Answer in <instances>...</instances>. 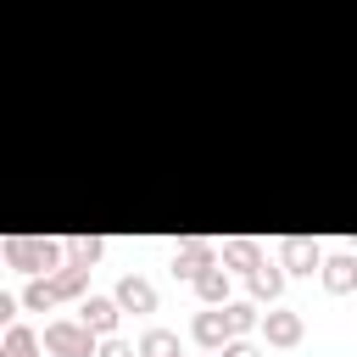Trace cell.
I'll use <instances>...</instances> for the list:
<instances>
[{"label":"cell","mask_w":357,"mask_h":357,"mask_svg":"<svg viewBox=\"0 0 357 357\" xmlns=\"http://www.w3.org/2000/svg\"><path fill=\"white\" fill-rule=\"evenodd\" d=\"M6 262L17 273H56L67 262V240H45V234H11L6 240Z\"/></svg>","instance_id":"obj_1"},{"label":"cell","mask_w":357,"mask_h":357,"mask_svg":"<svg viewBox=\"0 0 357 357\" xmlns=\"http://www.w3.org/2000/svg\"><path fill=\"white\" fill-rule=\"evenodd\" d=\"M45 351L50 357H95L100 351V335L84 318H56V324H45Z\"/></svg>","instance_id":"obj_2"},{"label":"cell","mask_w":357,"mask_h":357,"mask_svg":"<svg viewBox=\"0 0 357 357\" xmlns=\"http://www.w3.org/2000/svg\"><path fill=\"white\" fill-rule=\"evenodd\" d=\"M212 262H218L212 240H184V245H173V279H190V284H195Z\"/></svg>","instance_id":"obj_3"},{"label":"cell","mask_w":357,"mask_h":357,"mask_svg":"<svg viewBox=\"0 0 357 357\" xmlns=\"http://www.w3.org/2000/svg\"><path fill=\"white\" fill-rule=\"evenodd\" d=\"M279 262H284L290 273H324V245H318V240H307V234H284Z\"/></svg>","instance_id":"obj_4"},{"label":"cell","mask_w":357,"mask_h":357,"mask_svg":"<svg viewBox=\"0 0 357 357\" xmlns=\"http://www.w3.org/2000/svg\"><path fill=\"white\" fill-rule=\"evenodd\" d=\"M301 335H307L301 312H290V307L262 312V340H268V346H301Z\"/></svg>","instance_id":"obj_5"},{"label":"cell","mask_w":357,"mask_h":357,"mask_svg":"<svg viewBox=\"0 0 357 357\" xmlns=\"http://www.w3.org/2000/svg\"><path fill=\"white\" fill-rule=\"evenodd\" d=\"M190 335H195V340H201L206 351H223V346L234 340V324H229V312H223V307H212V312H195Z\"/></svg>","instance_id":"obj_6"},{"label":"cell","mask_w":357,"mask_h":357,"mask_svg":"<svg viewBox=\"0 0 357 357\" xmlns=\"http://www.w3.org/2000/svg\"><path fill=\"white\" fill-rule=\"evenodd\" d=\"M324 290L329 296H346V290H357V257L351 251H335V257H324Z\"/></svg>","instance_id":"obj_7"},{"label":"cell","mask_w":357,"mask_h":357,"mask_svg":"<svg viewBox=\"0 0 357 357\" xmlns=\"http://www.w3.org/2000/svg\"><path fill=\"white\" fill-rule=\"evenodd\" d=\"M112 296L123 301V312H156V284H151V279H139V273H128Z\"/></svg>","instance_id":"obj_8"},{"label":"cell","mask_w":357,"mask_h":357,"mask_svg":"<svg viewBox=\"0 0 357 357\" xmlns=\"http://www.w3.org/2000/svg\"><path fill=\"white\" fill-rule=\"evenodd\" d=\"M117 318H123V301L117 296H89L84 301V324L95 335H117Z\"/></svg>","instance_id":"obj_9"},{"label":"cell","mask_w":357,"mask_h":357,"mask_svg":"<svg viewBox=\"0 0 357 357\" xmlns=\"http://www.w3.org/2000/svg\"><path fill=\"white\" fill-rule=\"evenodd\" d=\"M279 290H284V262H257L251 268V296L257 301H279Z\"/></svg>","instance_id":"obj_10"},{"label":"cell","mask_w":357,"mask_h":357,"mask_svg":"<svg viewBox=\"0 0 357 357\" xmlns=\"http://www.w3.org/2000/svg\"><path fill=\"white\" fill-rule=\"evenodd\" d=\"M195 296H201L206 307H223V301H229V268H223V257L195 279Z\"/></svg>","instance_id":"obj_11"},{"label":"cell","mask_w":357,"mask_h":357,"mask_svg":"<svg viewBox=\"0 0 357 357\" xmlns=\"http://www.w3.org/2000/svg\"><path fill=\"white\" fill-rule=\"evenodd\" d=\"M257 262H268L257 240H245V234H240V240H223V268H245V273H251Z\"/></svg>","instance_id":"obj_12"},{"label":"cell","mask_w":357,"mask_h":357,"mask_svg":"<svg viewBox=\"0 0 357 357\" xmlns=\"http://www.w3.org/2000/svg\"><path fill=\"white\" fill-rule=\"evenodd\" d=\"M100 251H106V240H100V234H67V262L95 268V262H100Z\"/></svg>","instance_id":"obj_13"},{"label":"cell","mask_w":357,"mask_h":357,"mask_svg":"<svg viewBox=\"0 0 357 357\" xmlns=\"http://www.w3.org/2000/svg\"><path fill=\"white\" fill-rule=\"evenodd\" d=\"M50 284H56V296H61V301H73V296H84V284H89V268H78V262H61V268L50 273Z\"/></svg>","instance_id":"obj_14"},{"label":"cell","mask_w":357,"mask_h":357,"mask_svg":"<svg viewBox=\"0 0 357 357\" xmlns=\"http://www.w3.org/2000/svg\"><path fill=\"white\" fill-rule=\"evenodd\" d=\"M56 301H61V296H56L50 273H33V279H28V290H22V307H28V312H50Z\"/></svg>","instance_id":"obj_15"},{"label":"cell","mask_w":357,"mask_h":357,"mask_svg":"<svg viewBox=\"0 0 357 357\" xmlns=\"http://www.w3.org/2000/svg\"><path fill=\"white\" fill-rule=\"evenodd\" d=\"M139 357H178V335L173 329H145L139 335Z\"/></svg>","instance_id":"obj_16"},{"label":"cell","mask_w":357,"mask_h":357,"mask_svg":"<svg viewBox=\"0 0 357 357\" xmlns=\"http://www.w3.org/2000/svg\"><path fill=\"white\" fill-rule=\"evenodd\" d=\"M0 357H39V335L33 329H6V346H0Z\"/></svg>","instance_id":"obj_17"},{"label":"cell","mask_w":357,"mask_h":357,"mask_svg":"<svg viewBox=\"0 0 357 357\" xmlns=\"http://www.w3.org/2000/svg\"><path fill=\"white\" fill-rule=\"evenodd\" d=\"M223 312H229L234 335H251V329H262V312H257L251 301H223Z\"/></svg>","instance_id":"obj_18"},{"label":"cell","mask_w":357,"mask_h":357,"mask_svg":"<svg viewBox=\"0 0 357 357\" xmlns=\"http://www.w3.org/2000/svg\"><path fill=\"white\" fill-rule=\"evenodd\" d=\"M95 357H139V346H128V340H117V335H100V351Z\"/></svg>","instance_id":"obj_19"},{"label":"cell","mask_w":357,"mask_h":357,"mask_svg":"<svg viewBox=\"0 0 357 357\" xmlns=\"http://www.w3.org/2000/svg\"><path fill=\"white\" fill-rule=\"evenodd\" d=\"M218 357H262V346H257V340H245V335H234V340H229Z\"/></svg>","instance_id":"obj_20"},{"label":"cell","mask_w":357,"mask_h":357,"mask_svg":"<svg viewBox=\"0 0 357 357\" xmlns=\"http://www.w3.org/2000/svg\"><path fill=\"white\" fill-rule=\"evenodd\" d=\"M17 307H22V296H6V290H0V324H11Z\"/></svg>","instance_id":"obj_21"}]
</instances>
